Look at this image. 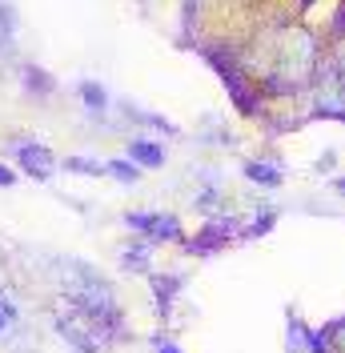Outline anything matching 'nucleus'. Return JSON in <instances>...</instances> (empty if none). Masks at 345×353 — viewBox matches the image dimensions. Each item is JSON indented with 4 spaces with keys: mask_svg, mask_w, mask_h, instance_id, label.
I'll return each mask as SVG.
<instances>
[{
    "mask_svg": "<svg viewBox=\"0 0 345 353\" xmlns=\"http://www.w3.org/2000/svg\"><path fill=\"white\" fill-rule=\"evenodd\" d=\"M12 181H17V176H12V169H8V165H0V185H4V189H8V185H12Z\"/></svg>",
    "mask_w": 345,
    "mask_h": 353,
    "instance_id": "f8f14e48",
    "label": "nucleus"
},
{
    "mask_svg": "<svg viewBox=\"0 0 345 353\" xmlns=\"http://www.w3.org/2000/svg\"><path fill=\"white\" fill-rule=\"evenodd\" d=\"M121 261H125V269H145V265H149V245H141V249H129Z\"/></svg>",
    "mask_w": 345,
    "mask_h": 353,
    "instance_id": "9d476101",
    "label": "nucleus"
},
{
    "mask_svg": "<svg viewBox=\"0 0 345 353\" xmlns=\"http://www.w3.org/2000/svg\"><path fill=\"white\" fill-rule=\"evenodd\" d=\"M245 176H249L253 185H265V189H277L281 185V169L277 165H261V161H249V165H245Z\"/></svg>",
    "mask_w": 345,
    "mask_h": 353,
    "instance_id": "423d86ee",
    "label": "nucleus"
},
{
    "mask_svg": "<svg viewBox=\"0 0 345 353\" xmlns=\"http://www.w3.org/2000/svg\"><path fill=\"white\" fill-rule=\"evenodd\" d=\"M337 72H345V44H342V57H337Z\"/></svg>",
    "mask_w": 345,
    "mask_h": 353,
    "instance_id": "ddd939ff",
    "label": "nucleus"
},
{
    "mask_svg": "<svg viewBox=\"0 0 345 353\" xmlns=\"http://www.w3.org/2000/svg\"><path fill=\"white\" fill-rule=\"evenodd\" d=\"M105 169L117 176V181H125V185H137V181H141V169H137V161H108Z\"/></svg>",
    "mask_w": 345,
    "mask_h": 353,
    "instance_id": "0eeeda50",
    "label": "nucleus"
},
{
    "mask_svg": "<svg viewBox=\"0 0 345 353\" xmlns=\"http://www.w3.org/2000/svg\"><path fill=\"white\" fill-rule=\"evenodd\" d=\"M81 97H85L88 109H97V112L105 109V88H97L92 81H85V85H81Z\"/></svg>",
    "mask_w": 345,
    "mask_h": 353,
    "instance_id": "1a4fd4ad",
    "label": "nucleus"
},
{
    "mask_svg": "<svg viewBox=\"0 0 345 353\" xmlns=\"http://www.w3.org/2000/svg\"><path fill=\"white\" fill-rule=\"evenodd\" d=\"M132 225V229H141V233H149L152 241H177L181 237V225H177V217H165V213H129L125 217Z\"/></svg>",
    "mask_w": 345,
    "mask_h": 353,
    "instance_id": "7ed1b4c3",
    "label": "nucleus"
},
{
    "mask_svg": "<svg viewBox=\"0 0 345 353\" xmlns=\"http://www.w3.org/2000/svg\"><path fill=\"white\" fill-rule=\"evenodd\" d=\"M68 169H72V173H92V176L108 173L101 161H88V157H68Z\"/></svg>",
    "mask_w": 345,
    "mask_h": 353,
    "instance_id": "6e6552de",
    "label": "nucleus"
},
{
    "mask_svg": "<svg viewBox=\"0 0 345 353\" xmlns=\"http://www.w3.org/2000/svg\"><path fill=\"white\" fill-rule=\"evenodd\" d=\"M157 353H181V350H177V345H161Z\"/></svg>",
    "mask_w": 345,
    "mask_h": 353,
    "instance_id": "4468645a",
    "label": "nucleus"
},
{
    "mask_svg": "<svg viewBox=\"0 0 345 353\" xmlns=\"http://www.w3.org/2000/svg\"><path fill=\"white\" fill-rule=\"evenodd\" d=\"M333 189H337V193H345V181H333Z\"/></svg>",
    "mask_w": 345,
    "mask_h": 353,
    "instance_id": "2eb2a0df",
    "label": "nucleus"
},
{
    "mask_svg": "<svg viewBox=\"0 0 345 353\" xmlns=\"http://www.w3.org/2000/svg\"><path fill=\"white\" fill-rule=\"evenodd\" d=\"M17 157H21L24 173H32L37 181H48L52 176V153L44 145H17Z\"/></svg>",
    "mask_w": 345,
    "mask_h": 353,
    "instance_id": "20e7f679",
    "label": "nucleus"
},
{
    "mask_svg": "<svg viewBox=\"0 0 345 353\" xmlns=\"http://www.w3.org/2000/svg\"><path fill=\"white\" fill-rule=\"evenodd\" d=\"M129 161L145 165V169H157V165H165V149L152 145V141H132L129 145Z\"/></svg>",
    "mask_w": 345,
    "mask_h": 353,
    "instance_id": "39448f33",
    "label": "nucleus"
},
{
    "mask_svg": "<svg viewBox=\"0 0 345 353\" xmlns=\"http://www.w3.org/2000/svg\"><path fill=\"white\" fill-rule=\"evenodd\" d=\"M269 57H273V81L277 88H297L309 81V72L317 65V52H313V41H309V32L302 28H285L277 32V41L269 44Z\"/></svg>",
    "mask_w": 345,
    "mask_h": 353,
    "instance_id": "f257e3e1",
    "label": "nucleus"
},
{
    "mask_svg": "<svg viewBox=\"0 0 345 353\" xmlns=\"http://www.w3.org/2000/svg\"><path fill=\"white\" fill-rule=\"evenodd\" d=\"M12 321H17V309L8 305V297H0V333L8 330V325H12Z\"/></svg>",
    "mask_w": 345,
    "mask_h": 353,
    "instance_id": "9b49d317",
    "label": "nucleus"
},
{
    "mask_svg": "<svg viewBox=\"0 0 345 353\" xmlns=\"http://www.w3.org/2000/svg\"><path fill=\"white\" fill-rule=\"evenodd\" d=\"M317 112L345 121V72H325L317 81Z\"/></svg>",
    "mask_w": 345,
    "mask_h": 353,
    "instance_id": "f03ea898",
    "label": "nucleus"
}]
</instances>
